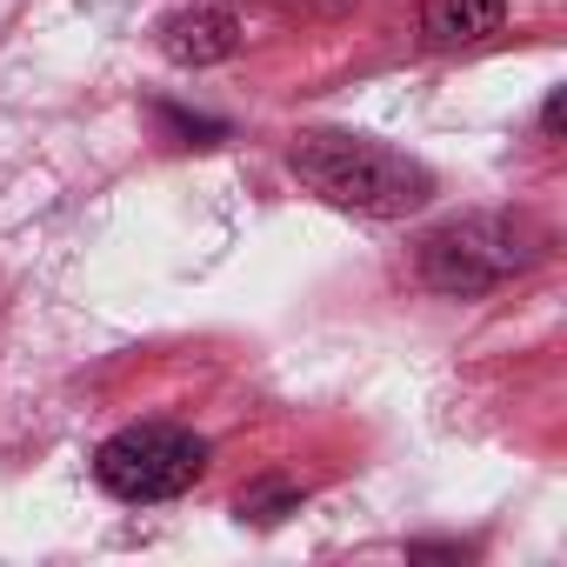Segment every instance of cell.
Wrapping results in <instances>:
<instances>
[{"label": "cell", "mask_w": 567, "mask_h": 567, "mask_svg": "<svg viewBox=\"0 0 567 567\" xmlns=\"http://www.w3.org/2000/svg\"><path fill=\"white\" fill-rule=\"evenodd\" d=\"M295 507H301V487H288V481H260V487H247V494H240V514H247V520H260V527L288 520Z\"/></svg>", "instance_id": "6"}, {"label": "cell", "mask_w": 567, "mask_h": 567, "mask_svg": "<svg viewBox=\"0 0 567 567\" xmlns=\"http://www.w3.org/2000/svg\"><path fill=\"white\" fill-rule=\"evenodd\" d=\"M288 167L334 207L348 214H374V220H401V214H421L434 200V174L421 161H408L401 147L388 141H368V134H301L288 147Z\"/></svg>", "instance_id": "1"}, {"label": "cell", "mask_w": 567, "mask_h": 567, "mask_svg": "<svg viewBox=\"0 0 567 567\" xmlns=\"http://www.w3.org/2000/svg\"><path fill=\"white\" fill-rule=\"evenodd\" d=\"M154 41H161V54L174 68H214V61L240 54V21L227 8H174L154 28Z\"/></svg>", "instance_id": "4"}, {"label": "cell", "mask_w": 567, "mask_h": 567, "mask_svg": "<svg viewBox=\"0 0 567 567\" xmlns=\"http://www.w3.org/2000/svg\"><path fill=\"white\" fill-rule=\"evenodd\" d=\"M507 0H427L421 8V34L434 48H481L487 34H501Z\"/></svg>", "instance_id": "5"}, {"label": "cell", "mask_w": 567, "mask_h": 567, "mask_svg": "<svg viewBox=\"0 0 567 567\" xmlns=\"http://www.w3.org/2000/svg\"><path fill=\"white\" fill-rule=\"evenodd\" d=\"M534 260H540V227L520 214H467V220H447L441 234L421 240V280L454 301L501 288L507 274H520Z\"/></svg>", "instance_id": "2"}, {"label": "cell", "mask_w": 567, "mask_h": 567, "mask_svg": "<svg viewBox=\"0 0 567 567\" xmlns=\"http://www.w3.org/2000/svg\"><path fill=\"white\" fill-rule=\"evenodd\" d=\"M200 467H207V441L194 427H174V421H134L114 441H101V454H94V481L127 507H154V501L187 494L200 481Z\"/></svg>", "instance_id": "3"}]
</instances>
